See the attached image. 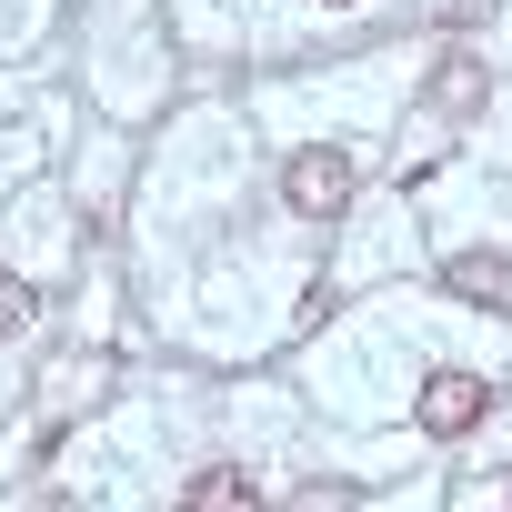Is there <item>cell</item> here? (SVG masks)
<instances>
[{"label":"cell","mask_w":512,"mask_h":512,"mask_svg":"<svg viewBox=\"0 0 512 512\" xmlns=\"http://www.w3.org/2000/svg\"><path fill=\"white\" fill-rule=\"evenodd\" d=\"M21 322H31V282L0 272V332H21Z\"/></svg>","instance_id":"6"},{"label":"cell","mask_w":512,"mask_h":512,"mask_svg":"<svg viewBox=\"0 0 512 512\" xmlns=\"http://www.w3.org/2000/svg\"><path fill=\"white\" fill-rule=\"evenodd\" d=\"M482 402H492V392H482L472 372H432V382H422V432H462V422H482Z\"/></svg>","instance_id":"2"},{"label":"cell","mask_w":512,"mask_h":512,"mask_svg":"<svg viewBox=\"0 0 512 512\" xmlns=\"http://www.w3.org/2000/svg\"><path fill=\"white\" fill-rule=\"evenodd\" d=\"M241 492H262L251 472H231V462H201L191 482H181V502H241Z\"/></svg>","instance_id":"4"},{"label":"cell","mask_w":512,"mask_h":512,"mask_svg":"<svg viewBox=\"0 0 512 512\" xmlns=\"http://www.w3.org/2000/svg\"><path fill=\"white\" fill-rule=\"evenodd\" d=\"M442 282H452V292H472V302H512V262H502V251H462Z\"/></svg>","instance_id":"3"},{"label":"cell","mask_w":512,"mask_h":512,"mask_svg":"<svg viewBox=\"0 0 512 512\" xmlns=\"http://www.w3.org/2000/svg\"><path fill=\"white\" fill-rule=\"evenodd\" d=\"M472 101H482V71H472V61H452V71L432 81V111H442V121H462Z\"/></svg>","instance_id":"5"},{"label":"cell","mask_w":512,"mask_h":512,"mask_svg":"<svg viewBox=\"0 0 512 512\" xmlns=\"http://www.w3.org/2000/svg\"><path fill=\"white\" fill-rule=\"evenodd\" d=\"M282 191H292V211H312V221H332V211L352 201V161H342V151H292V171H282Z\"/></svg>","instance_id":"1"}]
</instances>
